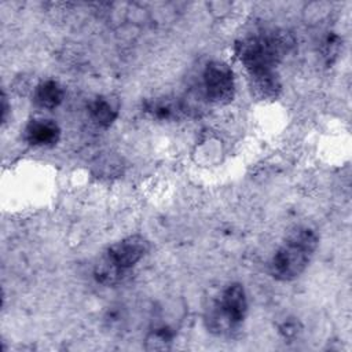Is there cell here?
<instances>
[{
    "instance_id": "obj_1",
    "label": "cell",
    "mask_w": 352,
    "mask_h": 352,
    "mask_svg": "<svg viewBox=\"0 0 352 352\" xmlns=\"http://www.w3.org/2000/svg\"><path fill=\"white\" fill-rule=\"evenodd\" d=\"M294 37L286 30H267L236 44V54L249 76L274 73V69L293 48Z\"/></svg>"
},
{
    "instance_id": "obj_2",
    "label": "cell",
    "mask_w": 352,
    "mask_h": 352,
    "mask_svg": "<svg viewBox=\"0 0 352 352\" xmlns=\"http://www.w3.org/2000/svg\"><path fill=\"white\" fill-rule=\"evenodd\" d=\"M318 243L319 236L311 227L301 226L290 231L271 258V276L282 282L298 278L308 267Z\"/></svg>"
},
{
    "instance_id": "obj_3",
    "label": "cell",
    "mask_w": 352,
    "mask_h": 352,
    "mask_svg": "<svg viewBox=\"0 0 352 352\" xmlns=\"http://www.w3.org/2000/svg\"><path fill=\"white\" fill-rule=\"evenodd\" d=\"M248 312V300L241 283H230L209 308L206 322L208 327L217 333H231L245 320Z\"/></svg>"
},
{
    "instance_id": "obj_4",
    "label": "cell",
    "mask_w": 352,
    "mask_h": 352,
    "mask_svg": "<svg viewBox=\"0 0 352 352\" xmlns=\"http://www.w3.org/2000/svg\"><path fill=\"white\" fill-rule=\"evenodd\" d=\"M202 84L208 100L214 104H227L234 98V74L230 66L221 60H212L205 66Z\"/></svg>"
},
{
    "instance_id": "obj_5",
    "label": "cell",
    "mask_w": 352,
    "mask_h": 352,
    "mask_svg": "<svg viewBox=\"0 0 352 352\" xmlns=\"http://www.w3.org/2000/svg\"><path fill=\"white\" fill-rule=\"evenodd\" d=\"M148 248L150 245L146 238L131 235L111 245L100 260L126 276L129 270L146 256Z\"/></svg>"
},
{
    "instance_id": "obj_6",
    "label": "cell",
    "mask_w": 352,
    "mask_h": 352,
    "mask_svg": "<svg viewBox=\"0 0 352 352\" xmlns=\"http://www.w3.org/2000/svg\"><path fill=\"white\" fill-rule=\"evenodd\" d=\"M60 129L52 120H32L25 128V139L36 147H51L59 140Z\"/></svg>"
},
{
    "instance_id": "obj_7",
    "label": "cell",
    "mask_w": 352,
    "mask_h": 352,
    "mask_svg": "<svg viewBox=\"0 0 352 352\" xmlns=\"http://www.w3.org/2000/svg\"><path fill=\"white\" fill-rule=\"evenodd\" d=\"M65 98L63 87L55 80H45L40 82L36 89L33 99L37 106L43 109H55L58 107Z\"/></svg>"
},
{
    "instance_id": "obj_8",
    "label": "cell",
    "mask_w": 352,
    "mask_h": 352,
    "mask_svg": "<svg viewBox=\"0 0 352 352\" xmlns=\"http://www.w3.org/2000/svg\"><path fill=\"white\" fill-rule=\"evenodd\" d=\"M117 109L103 96H98L88 103L89 118L100 128H109L117 118Z\"/></svg>"
},
{
    "instance_id": "obj_9",
    "label": "cell",
    "mask_w": 352,
    "mask_h": 352,
    "mask_svg": "<svg viewBox=\"0 0 352 352\" xmlns=\"http://www.w3.org/2000/svg\"><path fill=\"white\" fill-rule=\"evenodd\" d=\"M250 80H252V89L260 99L275 98L280 89V84L275 73L250 76Z\"/></svg>"
},
{
    "instance_id": "obj_10",
    "label": "cell",
    "mask_w": 352,
    "mask_h": 352,
    "mask_svg": "<svg viewBox=\"0 0 352 352\" xmlns=\"http://www.w3.org/2000/svg\"><path fill=\"white\" fill-rule=\"evenodd\" d=\"M148 110L153 113V116H155L157 118H161V120H169L172 117L176 116V111H177V107H176V103H172L169 100H165V102H154Z\"/></svg>"
},
{
    "instance_id": "obj_11",
    "label": "cell",
    "mask_w": 352,
    "mask_h": 352,
    "mask_svg": "<svg viewBox=\"0 0 352 352\" xmlns=\"http://www.w3.org/2000/svg\"><path fill=\"white\" fill-rule=\"evenodd\" d=\"M7 113H8V104H7L6 94L3 92V96H1V121L3 122H6L7 120Z\"/></svg>"
}]
</instances>
